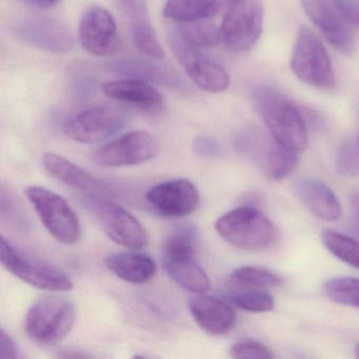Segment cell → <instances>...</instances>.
Wrapping results in <instances>:
<instances>
[{"label":"cell","mask_w":359,"mask_h":359,"mask_svg":"<svg viewBox=\"0 0 359 359\" xmlns=\"http://www.w3.org/2000/svg\"><path fill=\"white\" fill-rule=\"evenodd\" d=\"M85 205L92 212L104 234L125 249H142L149 237L142 222L118 203L100 196H83Z\"/></svg>","instance_id":"52a82bcc"},{"label":"cell","mask_w":359,"mask_h":359,"mask_svg":"<svg viewBox=\"0 0 359 359\" xmlns=\"http://www.w3.org/2000/svg\"><path fill=\"white\" fill-rule=\"evenodd\" d=\"M81 47L92 55L107 57L123 48L112 14L104 8H90L83 13L79 28Z\"/></svg>","instance_id":"5bb4252c"},{"label":"cell","mask_w":359,"mask_h":359,"mask_svg":"<svg viewBox=\"0 0 359 359\" xmlns=\"http://www.w3.org/2000/svg\"><path fill=\"white\" fill-rule=\"evenodd\" d=\"M224 294L229 304L248 312H268L275 306L274 298L266 290L224 289Z\"/></svg>","instance_id":"83f0119b"},{"label":"cell","mask_w":359,"mask_h":359,"mask_svg":"<svg viewBox=\"0 0 359 359\" xmlns=\"http://www.w3.org/2000/svg\"><path fill=\"white\" fill-rule=\"evenodd\" d=\"M104 92L113 100L142 109L147 112H161L165 100L147 81L136 79H121L104 83Z\"/></svg>","instance_id":"ffe728a7"},{"label":"cell","mask_w":359,"mask_h":359,"mask_svg":"<svg viewBox=\"0 0 359 359\" xmlns=\"http://www.w3.org/2000/svg\"><path fill=\"white\" fill-rule=\"evenodd\" d=\"M0 259L3 266L14 276L37 289L53 292L73 289L72 279L67 273L25 255L5 236H1L0 241Z\"/></svg>","instance_id":"9c48e42d"},{"label":"cell","mask_w":359,"mask_h":359,"mask_svg":"<svg viewBox=\"0 0 359 359\" xmlns=\"http://www.w3.org/2000/svg\"><path fill=\"white\" fill-rule=\"evenodd\" d=\"M22 1L34 6V7L41 8V9H50V8L55 7L60 0H22Z\"/></svg>","instance_id":"8d00e7d4"},{"label":"cell","mask_w":359,"mask_h":359,"mask_svg":"<svg viewBox=\"0 0 359 359\" xmlns=\"http://www.w3.org/2000/svg\"><path fill=\"white\" fill-rule=\"evenodd\" d=\"M252 98L258 114L278 144L295 153L306 148V123L299 106L272 86L256 88Z\"/></svg>","instance_id":"6da1fadb"},{"label":"cell","mask_w":359,"mask_h":359,"mask_svg":"<svg viewBox=\"0 0 359 359\" xmlns=\"http://www.w3.org/2000/svg\"><path fill=\"white\" fill-rule=\"evenodd\" d=\"M302 8L330 45L341 53L354 49L353 28L344 20L332 0H300Z\"/></svg>","instance_id":"2e32d148"},{"label":"cell","mask_w":359,"mask_h":359,"mask_svg":"<svg viewBox=\"0 0 359 359\" xmlns=\"http://www.w3.org/2000/svg\"><path fill=\"white\" fill-rule=\"evenodd\" d=\"M231 356L237 359H272L274 357L268 346L254 340H243L233 344Z\"/></svg>","instance_id":"1f68e13d"},{"label":"cell","mask_w":359,"mask_h":359,"mask_svg":"<svg viewBox=\"0 0 359 359\" xmlns=\"http://www.w3.org/2000/svg\"><path fill=\"white\" fill-rule=\"evenodd\" d=\"M104 264L118 278L134 285L148 283L157 270L156 262L151 256L136 252L111 254L104 259Z\"/></svg>","instance_id":"cb8c5ba5"},{"label":"cell","mask_w":359,"mask_h":359,"mask_svg":"<svg viewBox=\"0 0 359 359\" xmlns=\"http://www.w3.org/2000/svg\"><path fill=\"white\" fill-rule=\"evenodd\" d=\"M193 149L197 155L203 157H216L222 152L219 144L213 138L207 136L197 137L193 144Z\"/></svg>","instance_id":"836d02e7"},{"label":"cell","mask_w":359,"mask_h":359,"mask_svg":"<svg viewBox=\"0 0 359 359\" xmlns=\"http://www.w3.org/2000/svg\"><path fill=\"white\" fill-rule=\"evenodd\" d=\"M357 218H358V222H359V208H358V210H357Z\"/></svg>","instance_id":"f35d334b"},{"label":"cell","mask_w":359,"mask_h":359,"mask_svg":"<svg viewBox=\"0 0 359 359\" xmlns=\"http://www.w3.org/2000/svg\"><path fill=\"white\" fill-rule=\"evenodd\" d=\"M43 165L52 177L83 193V196L106 197L109 194L106 184L83 168L56 153H46L43 156Z\"/></svg>","instance_id":"ac0fdd59"},{"label":"cell","mask_w":359,"mask_h":359,"mask_svg":"<svg viewBox=\"0 0 359 359\" xmlns=\"http://www.w3.org/2000/svg\"><path fill=\"white\" fill-rule=\"evenodd\" d=\"M335 165L339 175H358L359 144H357L353 140L342 142L336 154Z\"/></svg>","instance_id":"4dcf8cb0"},{"label":"cell","mask_w":359,"mask_h":359,"mask_svg":"<svg viewBox=\"0 0 359 359\" xmlns=\"http://www.w3.org/2000/svg\"><path fill=\"white\" fill-rule=\"evenodd\" d=\"M350 27L359 28V0H332Z\"/></svg>","instance_id":"d6a6232c"},{"label":"cell","mask_w":359,"mask_h":359,"mask_svg":"<svg viewBox=\"0 0 359 359\" xmlns=\"http://www.w3.org/2000/svg\"><path fill=\"white\" fill-rule=\"evenodd\" d=\"M11 31L22 43L52 53H67L75 45L71 31L54 18L41 16L20 18L12 25Z\"/></svg>","instance_id":"4fadbf2b"},{"label":"cell","mask_w":359,"mask_h":359,"mask_svg":"<svg viewBox=\"0 0 359 359\" xmlns=\"http://www.w3.org/2000/svg\"><path fill=\"white\" fill-rule=\"evenodd\" d=\"M146 199L151 209L165 218H182L190 215L201 201L198 190L188 180H172L153 187Z\"/></svg>","instance_id":"9a60e30c"},{"label":"cell","mask_w":359,"mask_h":359,"mask_svg":"<svg viewBox=\"0 0 359 359\" xmlns=\"http://www.w3.org/2000/svg\"><path fill=\"white\" fill-rule=\"evenodd\" d=\"M188 306L197 325L211 335L229 333L236 323L234 309L217 298L198 294L189 299Z\"/></svg>","instance_id":"d6986e66"},{"label":"cell","mask_w":359,"mask_h":359,"mask_svg":"<svg viewBox=\"0 0 359 359\" xmlns=\"http://www.w3.org/2000/svg\"><path fill=\"white\" fill-rule=\"evenodd\" d=\"M26 196L46 230L56 241L74 245L81 239V222L64 197L49 189L37 186L27 188Z\"/></svg>","instance_id":"8992f818"},{"label":"cell","mask_w":359,"mask_h":359,"mask_svg":"<svg viewBox=\"0 0 359 359\" xmlns=\"http://www.w3.org/2000/svg\"><path fill=\"white\" fill-rule=\"evenodd\" d=\"M323 290L332 302L359 308V278L336 277L327 280Z\"/></svg>","instance_id":"f546056e"},{"label":"cell","mask_w":359,"mask_h":359,"mask_svg":"<svg viewBox=\"0 0 359 359\" xmlns=\"http://www.w3.org/2000/svg\"><path fill=\"white\" fill-rule=\"evenodd\" d=\"M323 243L338 259L359 270V241L341 233L327 230L323 233Z\"/></svg>","instance_id":"f1b7e54d"},{"label":"cell","mask_w":359,"mask_h":359,"mask_svg":"<svg viewBox=\"0 0 359 359\" xmlns=\"http://www.w3.org/2000/svg\"><path fill=\"white\" fill-rule=\"evenodd\" d=\"M238 0H165L163 15L175 22L209 20L224 14Z\"/></svg>","instance_id":"603a6c76"},{"label":"cell","mask_w":359,"mask_h":359,"mask_svg":"<svg viewBox=\"0 0 359 359\" xmlns=\"http://www.w3.org/2000/svg\"><path fill=\"white\" fill-rule=\"evenodd\" d=\"M75 319L76 310L73 302L64 296L46 295L29 309L25 331L36 344L56 346L68 337Z\"/></svg>","instance_id":"277c9868"},{"label":"cell","mask_w":359,"mask_h":359,"mask_svg":"<svg viewBox=\"0 0 359 359\" xmlns=\"http://www.w3.org/2000/svg\"><path fill=\"white\" fill-rule=\"evenodd\" d=\"M264 8L258 0H238L224 14L219 26L220 43L229 51L245 53L259 39Z\"/></svg>","instance_id":"ba28073f"},{"label":"cell","mask_w":359,"mask_h":359,"mask_svg":"<svg viewBox=\"0 0 359 359\" xmlns=\"http://www.w3.org/2000/svg\"><path fill=\"white\" fill-rule=\"evenodd\" d=\"M294 192L306 208L320 219L335 222L341 216V205L337 196L323 182L302 178L294 184Z\"/></svg>","instance_id":"44dd1931"},{"label":"cell","mask_w":359,"mask_h":359,"mask_svg":"<svg viewBox=\"0 0 359 359\" xmlns=\"http://www.w3.org/2000/svg\"><path fill=\"white\" fill-rule=\"evenodd\" d=\"M169 41L174 55L199 89L209 93H220L228 89L230 76L224 67L210 60L198 48L184 43L172 33Z\"/></svg>","instance_id":"8fae6325"},{"label":"cell","mask_w":359,"mask_h":359,"mask_svg":"<svg viewBox=\"0 0 359 359\" xmlns=\"http://www.w3.org/2000/svg\"><path fill=\"white\" fill-rule=\"evenodd\" d=\"M215 229L229 245L245 251L269 249L278 238L273 222L251 205L237 208L224 214L216 220Z\"/></svg>","instance_id":"3957f363"},{"label":"cell","mask_w":359,"mask_h":359,"mask_svg":"<svg viewBox=\"0 0 359 359\" xmlns=\"http://www.w3.org/2000/svg\"><path fill=\"white\" fill-rule=\"evenodd\" d=\"M126 115L121 109L109 104L92 107L67 119V137L81 144H95L108 140L123 129Z\"/></svg>","instance_id":"30bf717a"},{"label":"cell","mask_w":359,"mask_h":359,"mask_svg":"<svg viewBox=\"0 0 359 359\" xmlns=\"http://www.w3.org/2000/svg\"><path fill=\"white\" fill-rule=\"evenodd\" d=\"M251 159L259 165L266 178L273 182L287 177L295 170L298 163L297 153L281 146L272 135L262 140Z\"/></svg>","instance_id":"7402d4cb"},{"label":"cell","mask_w":359,"mask_h":359,"mask_svg":"<svg viewBox=\"0 0 359 359\" xmlns=\"http://www.w3.org/2000/svg\"><path fill=\"white\" fill-rule=\"evenodd\" d=\"M283 283L280 277L259 266H241L231 273L224 289L269 290Z\"/></svg>","instance_id":"484cf974"},{"label":"cell","mask_w":359,"mask_h":359,"mask_svg":"<svg viewBox=\"0 0 359 359\" xmlns=\"http://www.w3.org/2000/svg\"><path fill=\"white\" fill-rule=\"evenodd\" d=\"M75 95L81 98L91 97L95 93V83L87 76H77L73 83Z\"/></svg>","instance_id":"d590c367"},{"label":"cell","mask_w":359,"mask_h":359,"mask_svg":"<svg viewBox=\"0 0 359 359\" xmlns=\"http://www.w3.org/2000/svg\"><path fill=\"white\" fill-rule=\"evenodd\" d=\"M20 350L15 340L6 331L1 330V346H0V358L16 359L20 358Z\"/></svg>","instance_id":"e575fe53"},{"label":"cell","mask_w":359,"mask_h":359,"mask_svg":"<svg viewBox=\"0 0 359 359\" xmlns=\"http://www.w3.org/2000/svg\"><path fill=\"white\" fill-rule=\"evenodd\" d=\"M290 67L293 74L310 87L319 90H332L336 87L331 57L320 39L310 28L300 29Z\"/></svg>","instance_id":"5b68a950"},{"label":"cell","mask_w":359,"mask_h":359,"mask_svg":"<svg viewBox=\"0 0 359 359\" xmlns=\"http://www.w3.org/2000/svg\"><path fill=\"white\" fill-rule=\"evenodd\" d=\"M170 33L198 49L213 47L220 43L219 27H216L210 20L176 22L175 28L172 29Z\"/></svg>","instance_id":"4316f807"},{"label":"cell","mask_w":359,"mask_h":359,"mask_svg":"<svg viewBox=\"0 0 359 359\" xmlns=\"http://www.w3.org/2000/svg\"><path fill=\"white\" fill-rule=\"evenodd\" d=\"M116 3L129 22L134 45H144L157 37L150 22L147 0H116Z\"/></svg>","instance_id":"d4e9b609"},{"label":"cell","mask_w":359,"mask_h":359,"mask_svg":"<svg viewBox=\"0 0 359 359\" xmlns=\"http://www.w3.org/2000/svg\"><path fill=\"white\" fill-rule=\"evenodd\" d=\"M198 232L192 226H182L171 233L163 243L161 264L165 274L187 291L205 294L209 291V277L195 259Z\"/></svg>","instance_id":"7a4b0ae2"},{"label":"cell","mask_w":359,"mask_h":359,"mask_svg":"<svg viewBox=\"0 0 359 359\" xmlns=\"http://www.w3.org/2000/svg\"><path fill=\"white\" fill-rule=\"evenodd\" d=\"M158 152V142L154 136L148 132L133 131L100 147L93 159L104 167H126L152 161Z\"/></svg>","instance_id":"7c38bea8"},{"label":"cell","mask_w":359,"mask_h":359,"mask_svg":"<svg viewBox=\"0 0 359 359\" xmlns=\"http://www.w3.org/2000/svg\"><path fill=\"white\" fill-rule=\"evenodd\" d=\"M355 354H356L357 358H359V342L355 346Z\"/></svg>","instance_id":"74e56055"},{"label":"cell","mask_w":359,"mask_h":359,"mask_svg":"<svg viewBox=\"0 0 359 359\" xmlns=\"http://www.w3.org/2000/svg\"><path fill=\"white\" fill-rule=\"evenodd\" d=\"M106 68L115 74L156 83L170 89L182 90L186 87L184 79L173 69L155 60L126 56L108 62Z\"/></svg>","instance_id":"e0dca14e"}]
</instances>
